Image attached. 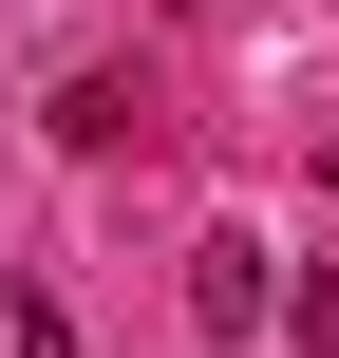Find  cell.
I'll use <instances>...</instances> for the list:
<instances>
[{
	"label": "cell",
	"instance_id": "cell-2",
	"mask_svg": "<svg viewBox=\"0 0 339 358\" xmlns=\"http://www.w3.org/2000/svg\"><path fill=\"white\" fill-rule=\"evenodd\" d=\"M0 358H75V302L57 283H0Z\"/></svg>",
	"mask_w": 339,
	"mask_h": 358
},
{
	"label": "cell",
	"instance_id": "cell-1",
	"mask_svg": "<svg viewBox=\"0 0 339 358\" xmlns=\"http://www.w3.org/2000/svg\"><path fill=\"white\" fill-rule=\"evenodd\" d=\"M264 302H283V264H264L245 227H208V245H189V321H208V340L245 358V340H264Z\"/></svg>",
	"mask_w": 339,
	"mask_h": 358
}]
</instances>
